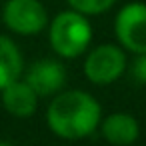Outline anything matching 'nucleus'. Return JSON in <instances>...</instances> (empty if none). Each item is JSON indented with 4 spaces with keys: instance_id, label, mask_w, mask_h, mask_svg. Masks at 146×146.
<instances>
[{
    "instance_id": "1",
    "label": "nucleus",
    "mask_w": 146,
    "mask_h": 146,
    "mask_svg": "<svg viewBox=\"0 0 146 146\" xmlns=\"http://www.w3.org/2000/svg\"><path fill=\"white\" fill-rule=\"evenodd\" d=\"M102 120L96 98L84 90L58 92L46 110L48 128L64 140H80L90 136Z\"/></svg>"
},
{
    "instance_id": "2",
    "label": "nucleus",
    "mask_w": 146,
    "mask_h": 146,
    "mask_svg": "<svg viewBox=\"0 0 146 146\" xmlns=\"http://www.w3.org/2000/svg\"><path fill=\"white\" fill-rule=\"evenodd\" d=\"M48 40L58 56L78 58L88 50L92 42V26L84 14L76 10H66L50 22Z\"/></svg>"
},
{
    "instance_id": "3",
    "label": "nucleus",
    "mask_w": 146,
    "mask_h": 146,
    "mask_svg": "<svg viewBox=\"0 0 146 146\" xmlns=\"http://www.w3.org/2000/svg\"><path fill=\"white\" fill-rule=\"evenodd\" d=\"M126 70V54L116 44H100L88 52L84 60V74L92 84L106 86L118 80Z\"/></svg>"
},
{
    "instance_id": "4",
    "label": "nucleus",
    "mask_w": 146,
    "mask_h": 146,
    "mask_svg": "<svg viewBox=\"0 0 146 146\" xmlns=\"http://www.w3.org/2000/svg\"><path fill=\"white\" fill-rule=\"evenodd\" d=\"M114 34L128 52L146 54V4L130 2L122 6L114 20Z\"/></svg>"
},
{
    "instance_id": "5",
    "label": "nucleus",
    "mask_w": 146,
    "mask_h": 146,
    "mask_svg": "<svg viewBox=\"0 0 146 146\" xmlns=\"http://www.w3.org/2000/svg\"><path fill=\"white\" fill-rule=\"evenodd\" d=\"M2 20L12 32L32 36L46 28L48 14L38 0H8L2 10Z\"/></svg>"
},
{
    "instance_id": "6",
    "label": "nucleus",
    "mask_w": 146,
    "mask_h": 146,
    "mask_svg": "<svg viewBox=\"0 0 146 146\" xmlns=\"http://www.w3.org/2000/svg\"><path fill=\"white\" fill-rule=\"evenodd\" d=\"M26 82L38 96H52L58 94L66 84V68L58 60H38L26 72Z\"/></svg>"
},
{
    "instance_id": "7",
    "label": "nucleus",
    "mask_w": 146,
    "mask_h": 146,
    "mask_svg": "<svg viewBox=\"0 0 146 146\" xmlns=\"http://www.w3.org/2000/svg\"><path fill=\"white\" fill-rule=\"evenodd\" d=\"M0 94H2V106L6 108V112L16 118H30L38 108V94L26 80H12L0 90Z\"/></svg>"
},
{
    "instance_id": "8",
    "label": "nucleus",
    "mask_w": 146,
    "mask_h": 146,
    "mask_svg": "<svg viewBox=\"0 0 146 146\" xmlns=\"http://www.w3.org/2000/svg\"><path fill=\"white\" fill-rule=\"evenodd\" d=\"M102 128V136L114 146H130L138 140L140 126L138 120L128 112H114L108 114L98 124Z\"/></svg>"
},
{
    "instance_id": "9",
    "label": "nucleus",
    "mask_w": 146,
    "mask_h": 146,
    "mask_svg": "<svg viewBox=\"0 0 146 146\" xmlns=\"http://www.w3.org/2000/svg\"><path fill=\"white\" fill-rule=\"evenodd\" d=\"M22 74V54L18 46L6 38L0 36V90L12 80L20 78Z\"/></svg>"
},
{
    "instance_id": "10",
    "label": "nucleus",
    "mask_w": 146,
    "mask_h": 146,
    "mask_svg": "<svg viewBox=\"0 0 146 146\" xmlns=\"http://www.w3.org/2000/svg\"><path fill=\"white\" fill-rule=\"evenodd\" d=\"M72 6V10L84 14V16H94V14H102L106 10H110L116 0H66Z\"/></svg>"
},
{
    "instance_id": "11",
    "label": "nucleus",
    "mask_w": 146,
    "mask_h": 146,
    "mask_svg": "<svg viewBox=\"0 0 146 146\" xmlns=\"http://www.w3.org/2000/svg\"><path fill=\"white\" fill-rule=\"evenodd\" d=\"M130 74L138 84H146V54H136L132 68H130Z\"/></svg>"
},
{
    "instance_id": "12",
    "label": "nucleus",
    "mask_w": 146,
    "mask_h": 146,
    "mask_svg": "<svg viewBox=\"0 0 146 146\" xmlns=\"http://www.w3.org/2000/svg\"><path fill=\"white\" fill-rule=\"evenodd\" d=\"M0 146H12L10 142H4V140H0Z\"/></svg>"
}]
</instances>
